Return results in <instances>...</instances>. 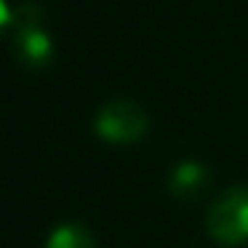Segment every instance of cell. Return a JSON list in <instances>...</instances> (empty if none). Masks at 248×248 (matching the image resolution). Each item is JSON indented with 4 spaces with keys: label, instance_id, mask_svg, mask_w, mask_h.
Wrapping results in <instances>:
<instances>
[{
    "label": "cell",
    "instance_id": "cell-1",
    "mask_svg": "<svg viewBox=\"0 0 248 248\" xmlns=\"http://www.w3.org/2000/svg\"><path fill=\"white\" fill-rule=\"evenodd\" d=\"M0 27L11 32L14 56L22 67L27 70H46L54 59V40L48 30L43 27V8L38 3H22L16 14L11 11L6 0H3V16Z\"/></svg>",
    "mask_w": 248,
    "mask_h": 248
},
{
    "label": "cell",
    "instance_id": "cell-2",
    "mask_svg": "<svg viewBox=\"0 0 248 248\" xmlns=\"http://www.w3.org/2000/svg\"><path fill=\"white\" fill-rule=\"evenodd\" d=\"M205 230L219 246L237 248L248 243V187H230L211 203Z\"/></svg>",
    "mask_w": 248,
    "mask_h": 248
},
{
    "label": "cell",
    "instance_id": "cell-3",
    "mask_svg": "<svg viewBox=\"0 0 248 248\" xmlns=\"http://www.w3.org/2000/svg\"><path fill=\"white\" fill-rule=\"evenodd\" d=\"M93 128L99 139L109 144H134L144 139L150 128V115L131 99H112L96 112Z\"/></svg>",
    "mask_w": 248,
    "mask_h": 248
},
{
    "label": "cell",
    "instance_id": "cell-4",
    "mask_svg": "<svg viewBox=\"0 0 248 248\" xmlns=\"http://www.w3.org/2000/svg\"><path fill=\"white\" fill-rule=\"evenodd\" d=\"M211 171L198 160H182L168 176V189L179 200H195L208 189Z\"/></svg>",
    "mask_w": 248,
    "mask_h": 248
},
{
    "label": "cell",
    "instance_id": "cell-5",
    "mask_svg": "<svg viewBox=\"0 0 248 248\" xmlns=\"http://www.w3.org/2000/svg\"><path fill=\"white\" fill-rule=\"evenodd\" d=\"M46 248H96V240L80 221H64L48 235Z\"/></svg>",
    "mask_w": 248,
    "mask_h": 248
}]
</instances>
